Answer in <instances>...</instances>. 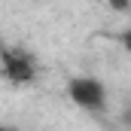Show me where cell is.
I'll return each mask as SVG.
<instances>
[{"label": "cell", "mask_w": 131, "mask_h": 131, "mask_svg": "<svg viewBox=\"0 0 131 131\" xmlns=\"http://www.w3.org/2000/svg\"><path fill=\"white\" fill-rule=\"evenodd\" d=\"M0 73L12 85H34L40 67L34 52H28L25 46H0Z\"/></svg>", "instance_id": "1"}, {"label": "cell", "mask_w": 131, "mask_h": 131, "mask_svg": "<svg viewBox=\"0 0 131 131\" xmlns=\"http://www.w3.org/2000/svg\"><path fill=\"white\" fill-rule=\"evenodd\" d=\"M107 85L104 79L92 76V73H79V76H70L67 79V101L85 113H101L107 107Z\"/></svg>", "instance_id": "2"}, {"label": "cell", "mask_w": 131, "mask_h": 131, "mask_svg": "<svg viewBox=\"0 0 131 131\" xmlns=\"http://www.w3.org/2000/svg\"><path fill=\"white\" fill-rule=\"evenodd\" d=\"M107 9H113L116 15H131V0H104Z\"/></svg>", "instance_id": "3"}, {"label": "cell", "mask_w": 131, "mask_h": 131, "mask_svg": "<svg viewBox=\"0 0 131 131\" xmlns=\"http://www.w3.org/2000/svg\"><path fill=\"white\" fill-rule=\"evenodd\" d=\"M116 40H119V46H122V49H125V52L131 55V25H128V28H122Z\"/></svg>", "instance_id": "4"}, {"label": "cell", "mask_w": 131, "mask_h": 131, "mask_svg": "<svg viewBox=\"0 0 131 131\" xmlns=\"http://www.w3.org/2000/svg\"><path fill=\"white\" fill-rule=\"evenodd\" d=\"M119 125L131 128V104H128V107H122V113H119Z\"/></svg>", "instance_id": "5"}]
</instances>
